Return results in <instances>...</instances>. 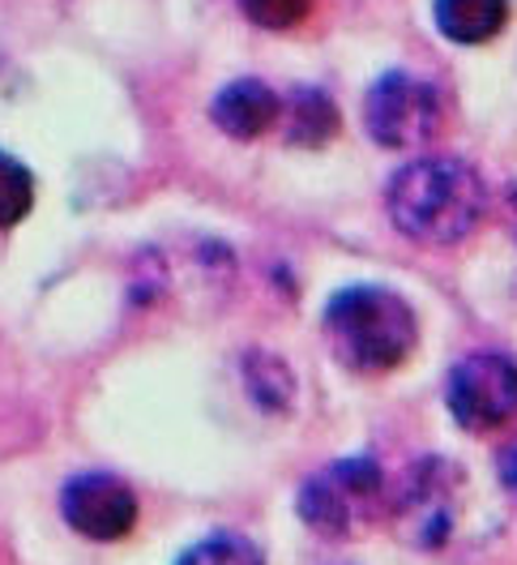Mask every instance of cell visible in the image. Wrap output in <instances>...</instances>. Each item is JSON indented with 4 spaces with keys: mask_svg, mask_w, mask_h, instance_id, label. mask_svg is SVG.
<instances>
[{
    "mask_svg": "<svg viewBox=\"0 0 517 565\" xmlns=\"http://www.w3.org/2000/svg\"><path fill=\"white\" fill-rule=\"evenodd\" d=\"M282 120H287V141L291 146H309V150L334 141V134H338V107L316 86L291 90L287 104H282Z\"/></svg>",
    "mask_w": 517,
    "mask_h": 565,
    "instance_id": "obj_10",
    "label": "cell"
},
{
    "mask_svg": "<svg viewBox=\"0 0 517 565\" xmlns=\"http://www.w3.org/2000/svg\"><path fill=\"white\" fill-rule=\"evenodd\" d=\"M321 326L334 355L351 373H394L411 360L414 339H419L411 305L398 291L373 287V282L334 291Z\"/></svg>",
    "mask_w": 517,
    "mask_h": 565,
    "instance_id": "obj_2",
    "label": "cell"
},
{
    "mask_svg": "<svg viewBox=\"0 0 517 565\" xmlns=\"http://www.w3.org/2000/svg\"><path fill=\"white\" fill-rule=\"evenodd\" d=\"M316 0H240V13L261 31H291L312 13Z\"/></svg>",
    "mask_w": 517,
    "mask_h": 565,
    "instance_id": "obj_13",
    "label": "cell"
},
{
    "mask_svg": "<svg viewBox=\"0 0 517 565\" xmlns=\"http://www.w3.org/2000/svg\"><path fill=\"white\" fill-rule=\"evenodd\" d=\"M449 416L466 433H496L517 416V364L509 355L475 352L453 364L445 386Z\"/></svg>",
    "mask_w": 517,
    "mask_h": 565,
    "instance_id": "obj_6",
    "label": "cell"
},
{
    "mask_svg": "<svg viewBox=\"0 0 517 565\" xmlns=\"http://www.w3.org/2000/svg\"><path fill=\"white\" fill-rule=\"evenodd\" d=\"M389 501L385 471L373 459H338L312 471L300 489V519L316 535H351L368 527Z\"/></svg>",
    "mask_w": 517,
    "mask_h": 565,
    "instance_id": "obj_3",
    "label": "cell"
},
{
    "mask_svg": "<svg viewBox=\"0 0 517 565\" xmlns=\"http://www.w3.org/2000/svg\"><path fill=\"white\" fill-rule=\"evenodd\" d=\"M496 471H500V484L517 497V437L500 450V455H496Z\"/></svg>",
    "mask_w": 517,
    "mask_h": 565,
    "instance_id": "obj_14",
    "label": "cell"
},
{
    "mask_svg": "<svg viewBox=\"0 0 517 565\" xmlns=\"http://www.w3.org/2000/svg\"><path fill=\"white\" fill-rule=\"evenodd\" d=\"M389 218L419 245H457L480 227L487 189L462 159H414L385 189Z\"/></svg>",
    "mask_w": 517,
    "mask_h": 565,
    "instance_id": "obj_1",
    "label": "cell"
},
{
    "mask_svg": "<svg viewBox=\"0 0 517 565\" xmlns=\"http://www.w3.org/2000/svg\"><path fill=\"white\" fill-rule=\"evenodd\" d=\"M462 476L445 459H423L398 480V493L389 505L394 527L411 548H445L457 531V510H462Z\"/></svg>",
    "mask_w": 517,
    "mask_h": 565,
    "instance_id": "obj_4",
    "label": "cell"
},
{
    "mask_svg": "<svg viewBox=\"0 0 517 565\" xmlns=\"http://www.w3.org/2000/svg\"><path fill=\"white\" fill-rule=\"evenodd\" d=\"M209 120L236 141H252V138H266L282 120V99L266 82L257 77H240L231 86H223L209 104Z\"/></svg>",
    "mask_w": 517,
    "mask_h": 565,
    "instance_id": "obj_8",
    "label": "cell"
},
{
    "mask_svg": "<svg viewBox=\"0 0 517 565\" xmlns=\"http://www.w3.org/2000/svg\"><path fill=\"white\" fill-rule=\"evenodd\" d=\"M35 206V177L22 159L0 150V232L18 227Z\"/></svg>",
    "mask_w": 517,
    "mask_h": 565,
    "instance_id": "obj_11",
    "label": "cell"
},
{
    "mask_svg": "<svg viewBox=\"0 0 517 565\" xmlns=\"http://www.w3.org/2000/svg\"><path fill=\"white\" fill-rule=\"evenodd\" d=\"M61 514L77 535H86L95 544H116L138 527V497L120 476L82 471L61 493Z\"/></svg>",
    "mask_w": 517,
    "mask_h": 565,
    "instance_id": "obj_7",
    "label": "cell"
},
{
    "mask_svg": "<svg viewBox=\"0 0 517 565\" xmlns=\"http://www.w3.org/2000/svg\"><path fill=\"white\" fill-rule=\"evenodd\" d=\"M432 18H437V31L449 43L480 47V43L505 31L509 0H432Z\"/></svg>",
    "mask_w": 517,
    "mask_h": 565,
    "instance_id": "obj_9",
    "label": "cell"
},
{
    "mask_svg": "<svg viewBox=\"0 0 517 565\" xmlns=\"http://www.w3.org/2000/svg\"><path fill=\"white\" fill-rule=\"evenodd\" d=\"M509 218H514V232H517V184L509 189Z\"/></svg>",
    "mask_w": 517,
    "mask_h": 565,
    "instance_id": "obj_15",
    "label": "cell"
},
{
    "mask_svg": "<svg viewBox=\"0 0 517 565\" xmlns=\"http://www.w3.org/2000/svg\"><path fill=\"white\" fill-rule=\"evenodd\" d=\"M364 125H368L373 141L385 146V150L423 146V141L437 138L441 125H445L441 90L407 70L380 73L373 82V90H368V104H364Z\"/></svg>",
    "mask_w": 517,
    "mask_h": 565,
    "instance_id": "obj_5",
    "label": "cell"
},
{
    "mask_svg": "<svg viewBox=\"0 0 517 565\" xmlns=\"http://www.w3.org/2000/svg\"><path fill=\"white\" fill-rule=\"evenodd\" d=\"M175 565H266L261 548L244 535H206Z\"/></svg>",
    "mask_w": 517,
    "mask_h": 565,
    "instance_id": "obj_12",
    "label": "cell"
}]
</instances>
